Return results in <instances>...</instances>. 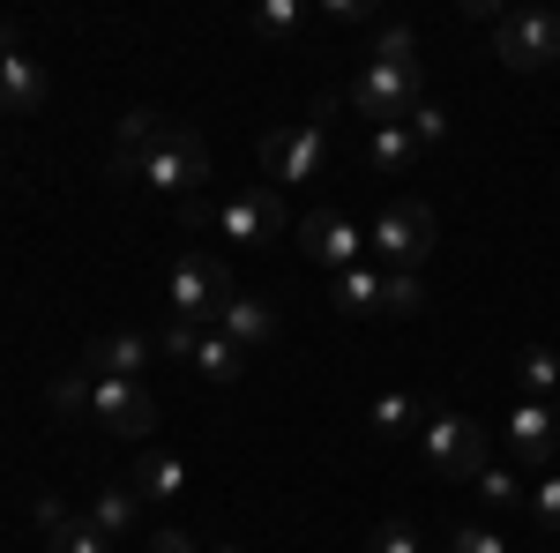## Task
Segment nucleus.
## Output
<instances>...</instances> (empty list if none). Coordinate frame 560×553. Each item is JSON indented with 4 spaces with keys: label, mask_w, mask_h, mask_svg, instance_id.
<instances>
[{
    "label": "nucleus",
    "mask_w": 560,
    "mask_h": 553,
    "mask_svg": "<svg viewBox=\"0 0 560 553\" xmlns=\"http://www.w3.org/2000/svg\"><path fill=\"white\" fill-rule=\"evenodd\" d=\"M195 337H202V330H195V322H165V352H173V359H195Z\"/></svg>",
    "instance_id": "34"
},
{
    "label": "nucleus",
    "mask_w": 560,
    "mask_h": 553,
    "mask_svg": "<svg viewBox=\"0 0 560 553\" xmlns=\"http://www.w3.org/2000/svg\"><path fill=\"white\" fill-rule=\"evenodd\" d=\"M374 60H419L411 23H382V31H374Z\"/></svg>",
    "instance_id": "28"
},
{
    "label": "nucleus",
    "mask_w": 560,
    "mask_h": 553,
    "mask_svg": "<svg viewBox=\"0 0 560 553\" xmlns=\"http://www.w3.org/2000/svg\"><path fill=\"white\" fill-rule=\"evenodd\" d=\"M471 486H478V502H493V509H516V502H523V486H516V479H509V471H493V464L478 471Z\"/></svg>",
    "instance_id": "29"
},
{
    "label": "nucleus",
    "mask_w": 560,
    "mask_h": 553,
    "mask_svg": "<svg viewBox=\"0 0 560 553\" xmlns=\"http://www.w3.org/2000/svg\"><path fill=\"white\" fill-rule=\"evenodd\" d=\"M530 523H538L546 539H560V479H538V486H530Z\"/></svg>",
    "instance_id": "27"
},
{
    "label": "nucleus",
    "mask_w": 560,
    "mask_h": 553,
    "mask_svg": "<svg viewBox=\"0 0 560 553\" xmlns=\"http://www.w3.org/2000/svg\"><path fill=\"white\" fill-rule=\"evenodd\" d=\"M300 255L314 269H329V277H345V269L366 262V232L345 210H314V217H300Z\"/></svg>",
    "instance_id": "10"
},
{
    "label": "nucleus",
    "mask_w": 560,
    "mask_h": 553,
    "mask_svg": "<svg viewBox=\"0 0 560 553\" xmlns=\"http://www.w3.org/2000/svg\"><path fill=\"white\" fill-rule=\"evenodd\" d=\"M195 367H202L210 382H240V375H247V352L224 337V330H202V337H195Z\"/></svg>",
    "instance_id": "21"
},
{
    "label": "nucleus",
    "mask_w": 560,
    "mask_h": 553,
    "mask_svg": "<svg viewBox=\"0 0 560 553\" xmlns=\"http://www.w3.org/2000/svg\"><path fill=\"white\" fill-rule=\"evenodd\" d=\"M210 232L224 240H240V247H269V240H284V195L277 187H232L224 203H210Z\"/></svg>",
    "instance_id": "5"
},
{
    "label": "nucleus",
    "mask_w": 560,
    "mask_h": 553,
    "mask_svg": "<svg viewBox=\"0 0 560 553\" xmlns=\"http://www.w3.org/2000/svg\"><path fill=\"white\" fill-rule=\"evenodd\" d=\"M366 158H374V172L404 180V172L419 165V135L404 128V120H396V128H374V135H366Z\"/></svg>",
    "instance_id": "19"
},
{
    "label": "nucleus",
    "mask_w": 560,
    "mask_h": 553,
    "mask_svg": "<svg viewBox=\"0 0 560 553\" xmlns=\"http://www.w3.org/2000/svg\"><path fill=\"white\" fill-rule=\"evenodd\" d=\"M150 553H210L195 531H179V523H165V531H150Z\"/></svg>",
    "instance_id": "33"
},
{
    "label": "nucleus",
    "mask_w": 560,
    "mask_h": 553,
    "mask_svg": "<svg viewBox=\"0 0 560 553\" xmlns=\"http://www.w3.org/2000/svg\"><path fill=\"white\" fill-rule=\"evenodd\" d=\"M516 382H523V396L560 404V352H546V344H523V352H516Z\"/></svg>",
    "instance_id": "20"
},
{
    "label": "nucleus",
    "mask_w": 560,
    "mask_h": 553,
    "mask_svg": "<svg viewBox=\"0 0 560 553\" xmlns=\"http://www.w3.org/2000/svg\"><path fill=\"white\" fill-rule=\"evenodd\" d=\"M404 128L419 135V150H433V142H448V113H441V105H419V113H411Z\"/></svg>",
    "instance_id": "32"
},
{
    "label": "nucleus",
    "mask_w": 560,
    "mask_h": 553,
    "mask_svg": "<svg viewBox=\"0 0 560 553\" xmlns=\"http://www.w3.org/2000/svg\"><path fill=\"white\" fill-rule=\"evenodd\" d=\"M128 486L142 502H179V494H187V464H179L173 449H142V464H135Z\"/></svg>",
    "instance_id": "16"
},
{
    "label": "nucleus",
    "mask_w": 560,
    "mask_h": 553,
    "mask_svg": "<svg viewBox=\"0 0 560 553\" xmlns=\"http://www.w3.org/2000/svg\"><path fill=\"white\" fill-rule=\"evenodd\" d=\"M493 60H509L516 76H538V68H560V15L553 8H516L493 23Z\"/></svg>",
    "instance_id": "4"
},
{
    "label": "nucleus",
    "mask_w": 560,
    "mask_h": 553,
    "mask_svg": "<svg viewBox=\"0 0 560 553\" xmlns=\"http://www.w3.org/2000/svg\"><path fill=\"white\" fill-rule=\"evenodd\" d=\"M322 158H329V120H292V128L261 135V180H269V187H300V180H314Z\"/></svg>",
    "instance_id": "6"
},
{
    "label": "nucleus",
    "mask_w": 560,
    "mask_h": 553,
    "mask_svg": "<svg viewBox=\"0 0 560 553\" xmlns=\"http://www.w3.org/2000/svg\"><path fill=\"white\" fill-rule=\"evenodd\" d=\"M90 419L105 426V434H120V441H150V434H158V404H150L142 382H97V375H90Z\"/></svg>",
    "instance_id": "9"
},
{
    "label": "nucleus",
    "mask_w": 560,
    "mask_h": 553,
    "mask_svg": "<svg viewBox=\"0 0 560 553\" xmlns=\"http://www.w3.org/2000/svg\"><path fill=\"white\" fill-rule=\"evenodd\" d=\"M427 307V285L411 277V269H382V314H396V322H411Z\"/></svg>",
    "instance_id": "23"
},
{
    "label": "nucleus",
    "mask_w": 560,
    "mask_h": 553,
    "mask_svg": "<svg viewBox=\"0 0 560 553\" xmlns=\"http://www.w3.org/2000/svg\"><path fill=\"white\" fill-rule=\"evenodd\" d=\"M142 187H158V195H173V203H187V195H202L210 187V150H202V135L173 128L150 158H142V172H135Z\"/></svg>",
    "instance_id": "7"
},
{
    "label": "nucleus",
    "mask_w": 560,
    "mask_h": 553,
    "mask_svg": "<svg viewBox=\"0 0 560 553\" xmlns=\"http://www.w3.org/2000/svg\"><path fill=\"white\" fill-rule=\"evenodd\" d=\"M448 553H509V539L486 531V523H456V531H448Z\"/></svg>",
    "instance_id": "30"
},
{
    "label": "nucleus",
    "mask_w": 560,
    "mask_h": 553,
    "mask_svg": "<svg viewBox=\"0 0 560 553\" xmlns=\"http://www.w3.org/2000/svg\"><path fill=\"white\" fill-rule=\"evenodd\" d=\"M90 523H97L105 539H128L135 523H142V494H135L128 479H113V486H105V494L90 502Z\"/></svg>",
    "instance_id": "17"
},
{
    "label": "nucleus",
    "mask_w": 560,
    "mask_h": 553,
    "mask_svg": "<svg viewBox=\"0 0 560 553\" xmlns=\"http://www.w3.org/2000/svg\"><path fill=\"white\" fill-rule=\"evenodd\" d=\"M433 247H441V224H433L427 203H388L382 217H374V232H366V255H374V269H427Z\"/></svg>",
    "instance_id": "2"
},
{
    "label": "nucleus",
    "mask_w": 560,
    "mask_h": 553,
    "mask_svg": "<svg viewBox=\"0 0 560 553\" xmlns=\"http://www.w3.org/2000/svg\"><path fill=\"white\" fill-rule=\"evenodd\" d=\"M411 426H427V404H419L411 389H382V396H374V434L396 441V434H411Z\"/></svg>",
    "instance_id": "22"
},
{
    "label": "nucleus",
    "mask_w": 560,
    "mask_h": 553,
    "mask_svg": "<svg viewBox=\"0 0 560 553\" xmlns=\"http://www.w3.org/2000/svg\"><path fill=\"white\" fill-rule=\"evenodd\" d=\"M366 553H419V531H411V523H404V516H388L382 531H374V539H366Z\"/></svg>",
    "instance_id": "31"
},
{
    "label": "nucleus",
    "mask_w": 560,
    "mask_h": 553,
    "mask_svg": "<svg viewBox=\"0 0 560 553\" xmlns=\"http://www.w3.org/2000/svg\"><path fill=\"white\" fill-rule=\"evenodd\" d=\"M0 53H8V31H0Z\"/></svg>",
    "instance_id": "37"
},
{
    "label": "nucleus",
    "mask_w": 560,
    "mask_h": 553,
    "mask_svg": "<svg viewBox=\"0 0 560 553\" xmlns=\"http://www.w3.org/2000/svg\"><path fill=\"white\" fill-rule=\"evenodd\" d=\"M329 292H337V314H382V269L374 262H359V269H345V277H329Z\"/></svg>",
    "instance_id": "18"
},
{
    "label": "nucleus",
    "mask_w": 560,
    "mask_h": 553,
    "mask_svg": "<svg viewBox=\"0 0 560 553\" xmlns=\"http://www.w3.org/2000/svg\"><path fill=\"white\" fill-rule=\"evenodd\" d=\"M38 105H45V68L23 45H8V53H0V113H8V120H31Z\"/></svg>",
    "instance_id": "13"
},
{
    "label": "nucleus",
    "mask_w": 560,
    "mask_h": 553,
    "mask_svg": "<svg viewBox=\"0 0 560 553\" xmlns=\"http://www.w3.org/2000/svg\"><path fill=\"white\" fill-rule=\"evenodd\" d=\"M300 23H306L300 0H261V8H255V31H261V38H300Z\"/></svg>",
    "instance_id": "25"
},
{
    "label": "nucleus",
    "mask_w": 560,
    "mask_h": 553,
    "mask_svg": "<svg viewBox=\"0 0 560 553\" xmlns=\"http://www.w3.org/2000/svg\"><path fill=\"white\" fill-rule=\"evenodd\" d=\"M217 330L240 344V352H261V344L277 337V314L261 307V299H247V292H232L224 299V314H217Z\"/></svg>",
    "instance_id": "15"
},
{
    "label": "nucleus",
    "mask_w": 560,
    "mask_h": 553,
    "mask_svg": "<svg viewBox=\"0 0 560 553\" xmlns=\"http://www.w3.org/2000/svg\"><path fill=\"white\" fill-rule=\"evenodd\" d=\"M52 412H60V419H83V412H90V375H83V367L52 382Z\"/></svg>",
    "instance_id": "26"
},
{
    "label": "nucleus",
    "mask_w": 560,
    "mask_h": 553,
    "mask_svg": "<svg viewBox=\"0 0 560 553\" xmlns=\"http://www.w3.org/2000/svg\"><path fill=\"white\" fill-rule=\"evenodd\" d=\"M509 449H516L530 471H546L553 464V449H560V404H538V396H523L516 412H509Z\"/></svg>",
    "instance_id": "12"
},
{
    "label": "nucleus",
    "mask_w": 560,
    "mask_h": 553,
    "mask_svg": "<svg viewBox=\"0 0 560 553\" xmlns=\"http://www.w3.org/2000/svg\"><path fill=\"white\" fill-rule=\"evenodd\" d=\"M351 105H359V120H374V128H396V120H411L419 105H427V68L419 60H366L345 90Z\"/></svg>",
    "instance_id": "1"
},
{
    "label": "nucleus",
    "mask_w": 560,
    "mask_h": 553,
    "mask_svg": "<svg viewBox=\"0 0 560 553\" xmlns=\"http://www.w3.org/2000/svg\"><path fill=\"white\" fill-rule=\"evenodd\" d=\"M419 449H427V464L441 471V479H478V471H486V426L464 419V412H427Z\"/></svg>",
    "instance_id": "8"
},
{
    "label": "nucleus",
    "mask_w": 560,
    "mask_h": 553,
    "mask_svg": "<svg viewBox=\"0 0 560 553\" xmlns=\"http://www.w3.org/2000/svg\"><path fill=\"white\" fill-rule=\"evenodd\" d=\"M232 292L240 285H232V269L217 255H179L165 269V307H173V322H195V330H217V314H224Z\"/></svg>",
    "instance_id": "3"
},
{
    "label": "nucleus",
    "mask_w": 560,
    "mask_h": 553,
    "mask_svg": "<svg viewBox=\"0 0 560 553\" xmlns=\"http://www.w3.org/2000/svg\"><path fill=\"white\" fill-rule=\"evenodd\" d=\"M150 359H158V337H142V330H105L83 344V367L97 382H142Z\"/></svg>",
    "instance_id": "11"
},
{
    "label": "nucleus",
    "mask_w": 560,
    "mask_h": 553,
    "mask_svg": "<svg viewBox=\"0 0 560 553\" xmlns=\"http://www.w3.org/2000/svg\"><path fill=\"white\" fill-rule=\"evenodd\" d=\"M165 135H173V120H165V113H128V120L113 128V180H135V172H142V158H150Z\"/></svg>",
    "instance_id": "14"
},
{
    "label": "nucleus",
    "mask_w": 560,
    "mask_h": 553,
    "mask_svg": "<svg viewBox=\"0 0 560 553\" xmlns=\"http://www.w3.org/2000/svg\"><path fill=\"white\" fill-rule=\"evenodd\" d=\"M45 553H113V539H105L90 516H68L60 531H45Z\"/></svg>",
    "instance_id": "24"
},
{
    "label": "nucleus",
    "mask_w": 560,
    "mask_h": 553,
    "mask_svg": "<svg viewBox=\"0 0 560 553\" xmlns=\"http://www.w3.org/2000/svg\"><path fill=\"white\" fill-rule=\"evenodd\" d=\"M210 553H240V546H210Z\"/></svg>",
    "instance_id": "36"
},
{
    "label": "nucleus",
    "mask_w": 560,
    "mask_h": 553,
    "mask_svg": "<svg viewBox=\"0 0 560 553\" xmlns=\"http://www.w3.org/2000/svg\"><path fill=\"white\" fill-rule=\"evenodd\" d=\"M31 516H38V531H60V523H68V509H60L52 494H45V502H38V509H31Z\"/></svg>",
    "instance_id": "35"
}]
</instances>
